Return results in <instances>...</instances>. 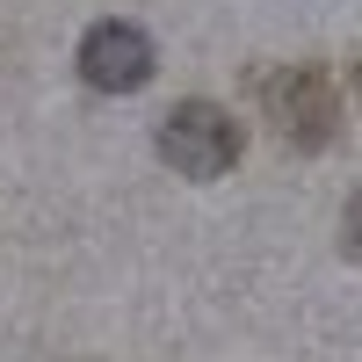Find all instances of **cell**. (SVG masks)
Wrapping results in <instances>:
<instances>
[{"label": "cell", "mask_w": 362, "mask_h": 362, "mask_svg": "<svg viewBox=\"0 0 362 362\" xmlns=\"http://www.w3.org/2000/svg\"><path fill=\"white\" fill-rule=\"evenodd\" d=\"M261 109L268 124H276L297 153H326L341 131V95L334 80H326V66H276L261 73Z\"/></svg>", "instance_id": "obj_1"}, {"label": "cell", "mask_w": 362, "mask_h": 362, "mask_svg": "<svg viewBox=\"0 0 362 362\" xmlns=\"http://www.w3.org/2000/svg\"><path fill=\"white\" fill-rule=\"evenodd\" d=\"M239 153H247V131L232 124V109L218 102H174L167 109V124H160V160L174 174H189V181H218L239 167Z\"/></svg>", "instance_id": "obj_2"}, {"label": "cell", "mask_w": 362, "mask_h": 362, "mask_svg": "<svg viewBox=\"0 0 362 362\" xmlns=\"http://www.w3.org/2000/svg\"><path fill=\"white\" fill-rule=\"evenodd\" d=\"M80 80L95 95H131L153 80V37L138 22H95L80 37Z\"/></svg>", "instance_id": "obj_3"}, {"label": "cell", "mask_w": 362, "mask_h": 362, "mask_svg": "<svg viewBox=\"0 0 362 362\" xmlns=\"http://www.w3.org/2000/svg\"><path fill=\"white\" fill-rule=\"evenodd\" d=\"M341 239H348V254L362 261V189L348 196V218H341Z\"/></svg>", "instance_id": "obj_4"}, {"label": "cell", "mask_w": 362, "mask_h": 362, "mask_svg": "<svg viewBox=\"0 0 362 362\" xmlns=\"http://www.w3.org/2000/svg\"><path fill=\"white\" fill-rule=\"evenodd\" d=\"M355 87H362V58H355Z\"/></svg>", "instance_id": "obj_5"}]
</instances>
